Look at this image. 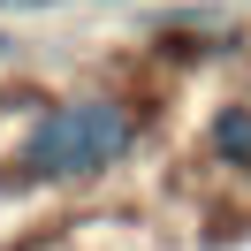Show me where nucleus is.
Returning <instances> with one entry per match:
<instances>
[{
	"mask_svg": "<svg viewBox=\"0 0 251 251\" xmlns=\"http://www.w3.org/2000/svg\"><path fill=\"white\" fill-rule=\"evenodd\" d=\"M137 145V122H129V107H114V99H69V107H53L46 122L31 129V175H46V183H76V175H99L114 168V160Z\"/></svg>",
	"mask_w": 251,
	"mask_h": 251,
	"instance_id": "obj_1",
	"label": "nucleus"
},
{
	"mask_svg": "<svg viewBox=\"0 0 251 251\" xmlns=\"http://www.w3.org/2000/svg\"><path fill=\"white\" fill-rule=\"evenodd\" d=\"M213 152L228 168H251V107H221L213 114Z\"/></svg>",
	"mask_w": 251,
	"mask_h": 251,
	"instance_id": "obj_2",
	"label": "nucleus"
}]
</instances>
